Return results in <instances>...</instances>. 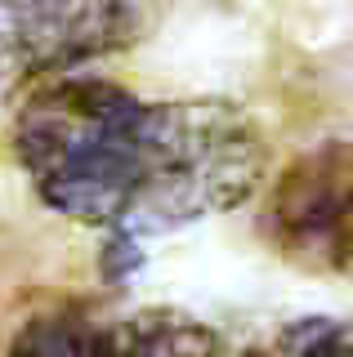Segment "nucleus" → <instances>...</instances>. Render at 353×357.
Returning a JSON list of instances; mask_svg holds the SVG:
<instances>
[{"instance_id":"423d86ee","label":"nucleus","mask_w":353,"mask_h":357,"mask_svg":"<svg viewBox=\"0 0 353 357\" xmlns=\"http://www.w3.org/2000/svg\"><path fill=\"white\" fill-rule=\"evenodd\" d=\"M278 357H353V321L313 317L282 335Z\"/></svg>"},{"instance_id":"f257e3e1","label":"nucleus","mask_w":353,"mask_h":357,"mask_svg":"<svg viewBox=\"0 0 353 357\" xmlns=\"http://www.w3.org/2000/svg\"><path fill=\"white\" fill-rule=\"evenodd\" d=\"M14 152L50 210L126 237L224 215L250 201L269 170V143L246 107L139 98L90 76L31 85Z\"/></svg>"},{"instance_id":"f03ea898","label":"nucleus","mask_w":353,"mask_h":357,"mask_svg":"<svg viewBox=\"0 0 353 357\" xmlns=\"http://www.w3.org/2000/svg\"><path fill=\"white\" fill-rule=\"evenodd\" d=\"M170 0H0V81H54L135 50Z\"/></svg>"},{"instance_id":"20e7f679","label":"nucleus","mask_w":353,"mask_h":357,"mask_svg":"<svg viewBox=\"0 0 353 357\" xmlns=\"http://www.w3.org/2000/svg\"><path fill=\"white\" fill-rule=\"evenodd\" d=\"M112 357H246L219 331L179 312H143L112 331Z\"/></svg>"},{"instance_id":"39448f33","label":"nucleus","mask_w":353,"mask_h":357,"mask_svg":"<svg viewBox=\"0 0 353 357\" xmlns=\"http://www.w3.org/2000/svg\"><path fill=\"white\" fill-rule=\"evenodd\" d=\"M9 357H112V331L81 308H50L14 335Z\"/></svg>"},{"instance_id":"7ed1b4c3","label":"nucleus","mask_w":353,"mask_h":357,"mask_svg":"<svg viewBox=\"0 0 353 357\" xmlns=\"http://www.w3.org/2000/svg\"><path fill=\"white\" fill-rule=\"evenodd\" d=\"M264 223L295 264L353 273V139L295 156L273 183Z\"/></svg>"}]
</instances>
